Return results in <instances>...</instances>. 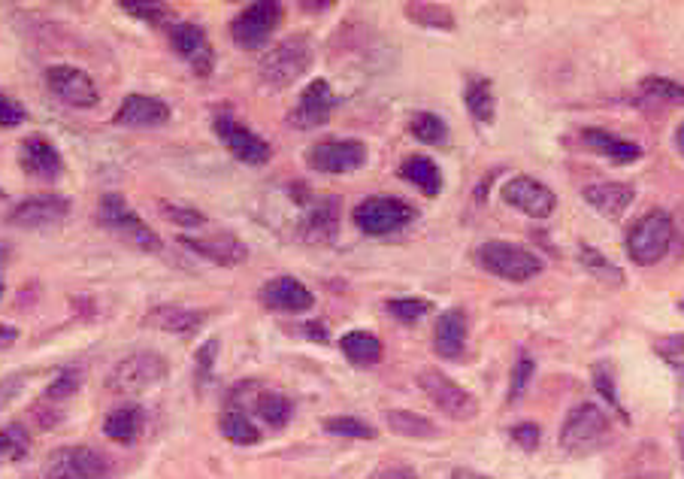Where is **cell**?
<instances>
[{"instance_id": "obj_4", "label": "cell", "mask_w": 684, "mask_h": 479, "mask_svg": "<svg viewBox=\"0 0 684 479\" xmlns=\"http://www.w3.org/2000/svg\"><path fill=\"white\" fill-rule=\"evenodd\" d=\"M170 373V364L164 355L158 352H134L128 358H122L116 367L109 370L106 376V389L119 392V395H140L149 392L152 386Z\"/></svg>"}, {"instance_id": "obj_6", "label": "cell", "mask_w": 684, "mask_h": 479, "mask_svg": "<svg viewBox=\"0 0 684 479\" xmlns=\"http://www.w3.org/2000/svg\"><path fill=\"white\" fill-rule=\"evenodd\" d=\"M418 389L430 398V404L436 410H442L448 419H458V422H470L479 416V401L461 389L458 382H454L451 376H445L442 370L436 367H424L418 373Z\"/></svg>"}, {"instance_id": "obj_28", "label": "cell", "mask_w": 684, "mask_h": 479, "mask_svg": "<svg viewBox=\"0 0 684 479\" xmlns=\"http://www.w3.org/2000/svg\"><path fill=\"white\" fill-rule=\"evenodd\" d=\"M585 143H588L594 152L612 158L615 164H633V161L642 158V149H639L636 143L621 140V137H615V134H609V131H600V128L585 131Z\"/></svg>"}, {"instance_id": "obj_24", "label": "cell", "mask_w": 684, "mask_h": 479, "mask_svg": "<svg viewBox=\"0 0 684 479\" xmlns=\"http://www.w3.org/2000/svg\"><path fill=\"white\" fill-rule=\"evenodd\" d=\"M433 349L442 358H461L467 349V316L464 310H445L433 328Z\"/></svg>"}, {"instance_id": "obj_29", "label": "cell", "mask_w": 684, "mask_h": 479, "mask_svg": "<svg viewBox=\"0 0 684 479\" xmlns=\"http://www.w3.org/2000/svg\"><path fill=\"white\" fill-rule=\"evenodd\" d=\"M464 104L470 116L482 125H491L497 116V98H494V85L485 76H473L464 88Z\"/></svg>"}, {"instance_id": "obj_49", "label": "cell", "mask_w": 684, "mask_h": 479, "mask_svg": "<svg viewBox=\"0 0 684 479\" xmlns=\"http://www.w3.org/2000/svg\"><path fill=\"white\" fill-rule=\"evenodd\" d=\"M451 479H488L485 473H476V470H467V467H458L451 473Z\"/></svg>"}, {"instance_id": "obj_57", "label": "cell", "mask_w": 684, "mask_h": 479, "mask_svg": "<svg viewBox=\"0 0 684 479\" xmlns=\"http://www.w3.org/2000/svg\"><path fill=\"white\" fill-rule=\"evenodd\" d=\"M0 295H4V285H0Z\"/></svg>"}, {"instance_id": "obj_51", "label": "cell", "mask_w": 684, "mask_h": 479, "mask_svg": "<svg viewBox=\"0 0 684 479\" xmlns=\"http://www.w3.org/2000/svg\"><path fill=\"white\" fill-rule=\"evenodd\" d=\"M303 331H306V334H309V337H315V340H321V343H327V334H324V328H321V325H306V328H303Z\"/></svg>"}, {"instance_id": "obj_50", "label": "cell", "mask_w": 684, "mask_h": 479, "mask_svg": "<svg viewBox=\"0 0 684 479\" xmlns=\"http://www.w3.org/2000/svg\"><path fill=\"white\" fill-rule=\"evenodd\" d=\"M16 337H19V331H13V328H7V325H0V346L13 343Z\"/></svg>"}, {"instance_id": "obj_41", "label": "cell", "mask_w": 684, "mask_h": 479, "mask_svg": "<svg viewBox=\"0 0 684 479\" xmlns=\"http://www.w3.org/2000/svg\"><path fill=\"white\" fill-rule=\"evenodd\" d=\"M591 379H594L597 392H600L615 410H621V398H618V389H615V367H612L609 361H597V364L591 367Z\"/></svg>"}, {"instance_id": "obj_17", "label": "cell", "mask_w": 684, "mask_h": 479, "mask_svg": "<svg viewBox=\"0 0 684 479\" xmlns=\"http://www.w3.org/2000/svg\"><path fill=\"white\" fill-rule=\"evenodd\" d=\"M333 107H336V94H333L330 82L327 79H315V82H309V88H303L300 101L291 110L288 122L294 128H300V131H312V128H318V125H324L330 119Z\"/></svg>"}, {"instance_id": "obj_13", "label": "cell", "mask_w": 684, "mask_h": 479, "mask_svg": "<svg viewBox=\"0 0 684 479\" xmlns=\"http://www.w3.org/2000/svg\"><path fill=\"white\" fill-rule=\"evenodd\" d=\"M46 82H49V91L55 94V98L73 110H94L100 104V94H97V85L94 79L79 70V67H49L46 70Z\"/></svg>"}, {"instance_id": "obj_8", "label": "cell", "mask_w": 684, "mask_h": 479, "mask_svg": "<svg viewBox=\"0 0 684 479\" xmlns=\"http://www.w3.org/2000/svg\"><path fill=\"white\" fill-rule=\"evenodd\" d=\"M412 219H415V210L406 201L388 198V195L367 198L355 210V225L367 237H388L394 231H403Z\"/></svg>"}, {"instance_id": "obj_34", "label": "cell", "mask_w": 684, "mask_h": 479, "mask_svg": "<svg viewBox=\"0 0 684 479\" xmlns=\"http://www.w3.org/2000/svg\"><path fill=\"white\" fill-rule=\"evenodd\" d=\"M409 134H412L415 140L427 143V146H442V143L448 140V125H445L436 113L421 110V113H415V116L409 119Z\"/></svg>"}, {"instance_id": "obj_47", "label": "cell", "mask_w": 684, "mask_h": 479, "mask_svg": "<svg viewBox=\"0 0 684 479\" xmlns=\"http://www.w3.org/2000/svg\"><path fill=\"white\" fill-rule=\"evenodd\" d=\"M122 7H125L128 13L140 16V19H149V22H164V19H167V10H164V7H158V4H146V0H143V4H134V0H125Z\"/></svg>"}, {"instance_id": "obj_3", "label": "cell", "mask_w": 684, "mask_h": 479, "mask_svg": "<svg viewBox=\"0 0 684 479\" xmlns=\"http://www.w3.org/2000/svg\"><path fill=\"white\" fill-rule=\"evenodd\" d=\"M609 431H612V422L597 404H591V401L576 404L560 425V449L573 452V455H585L591 449H600L606 443Z\"/></svg>"}, {"instance_id": "obj_42", "label": "cell", "mask_w": 684, "mask_h": 479, "mask_svg": "<svg viewBox=\"0 0 684 479\" xmlns=\"http://www.w3.org/2000/svg\"><path fill=\"white\" fill-rule=\"evenodd\" d=\"M533 370H536L533 358H530L527 352H521V355H518V361H515V367H512V382H509V404H515V401L524 395V389L530 386V379H533Z\"/></svg>"}, {"instance_id": "obj_31", "label": "cell", "mask_w": 684, "mask_h": 479, "mask_svg": "<svg viewBox=\"0 0 684 479\" xmlns=\"http://www.w3.org/2000/svg\"><path fill=\"white\" fill-rule=\"evenodd\" d=\"M218 428H221L224 440H231L237 446H255L261 440V431L255 428V422L240 407H227L218 419Z\"/></svg>"}, {"instance_id": "obj_58", "label": "cell", "mask_w": 684, "mask_h": 479, "mask_svg": "<svg viewBox=\"0 0 684 479\" xmlns=\"http://www.w3.org/2000/svg\"><path fill=\"white\" fill-rule=\"evenodd\" d=\"M681 307H684V304H681Z\"/></svg>"}, {"instance_id": "obj_12", "label": "cell", "mask_w": 684, "mask_h": 479, "mask_svg": "<svg viewBox=\"0 0 684 479\" xmlns=\"http://www.w3.org/2000/svg\"><path fill=\"white\" fill-rule=\"evenodd\" d=\"M306 161L318 173H355L367 164V146L361 140H321L306 152Z\"/></svg>"}, {"instance_id": "obj_30", "label": "cell", "mask_w": 684, "mask_h": 479, "mask_svg": "<svg viewBox=\"0 0 684 479\" xmlns=\"http://www.w3.org/2000/svg\"><path fill=\"white\" fill-rule=\"evenodd\" d=\"M140 428H143V410L137 404L116 407V410L106 416V422H103V434L109 440H116V443H134L137 434H140Z\"/></svg>"}, {"instance_id": "obj_33", "label": "cell", "mask_w": 684, "mask_h": 479, "mask_svg": "<svg viewBox=\"0 0 684 479\" xmlns=\"http://www.w3.org/2000/svg\"><path fill=\"white\" fill-rule=\"evenodd\" d=\"M255 413L270 428H285L291 422V416H294V404L285 395H279V392H258L255 395Z\"/></svg>"}, {"instance_id": "obj_11", "label": "cell", "mask_w": 684, "mask_h": 479, "mask_svg": "<svg viewBox=\"0 0 684 479\" xmlns=\"http://www.w3.org/2000/svg\"><path fill=\"white\" fill-rule=\"evenodd\" d=\"M282 22V7L273 4V0H261V4L246 7L234 22H231V37L240 49H261L267 46V40L273 37V31Z\"/></svg>"}, {"instance_id": "obj_53", "label": "cell", "mask_w": 684, "mask_h": 479, "mask_svg": "<svg viewBox=\"0 0 684 479\" xmlns=\"http://www.w3.org/2000/svg\"><path fill=\"white\" fill-rule=\"evenodd\" d=\"M330 4H303V10H327Z\"/></svg>"}, {"instance_id": "obj_5", "label": "cell", "mask_w": 684, "mask_h": 479, "mask_svg": "<svg viewBox=\"0 0 684 479\" xmlns=\"http://www.w3.org/2000/svg\"><path fill=\"white\" fill-rule=\"evenodd\" d=\"M672 237H675L672 216L663 213V210H651V213H645L630 228V234H627V255L639 267H651V264H657L669 252Z\"/></svg>"}, {"instance_id": "obj_19", "label": "cell", "mask_w": 684, "mask_h": 479, "mask_svg": "<svg viewBox=\"0 0 684 479\" xmlns=\"http://www.w3.org/2000/svg\"><path fill=\"white\" fill-rule=\"evenodd\" d=\"M261 304L276 313H306L315 307V295L294 276H276L261 289Z\"/></svg>"}, {"instance_id": "obj_26", "label": "cell", "mask_w": 684, "mask_h": 479, "mask_svg": "<svg viewBox=\"0 0 684 479\" xmlns=\"http://www.w3.org/2000/svg\"><path fill=\"white\" fill-rule=\"evenodd\" d=\"M339 349L342 355H346L352 364L358 367H370V364H379L382 355H385V346L376 334L370 331H349L346 337L339 340Z\"/></svg>"}, {"instance_id": "obj_23", "label": "cell", "mask_w": 684, "mask_h": 479, "mask_svg": "<svg viewBox=\"0 0 684 479\" xmlns=\"http://www.w3.org/2000/svg\"><path fill=\"white\" fill-rule=\"evenodd\" d=\"M582 198L606 219H621L624 210L633 204L636 191L627 182H594L582 191Z\"/></svg>"}, {"instance_id": "obj_56", "label": "cell", "mask_w": 684, "mask_h": 479, "mask_svg": "<svg viewBox=\"0 0 684 479\" xmlns=\"http://www.w3.org/2000/svg\"><path fill=\"white\" fill-rule=\"evenodd\" d=\"M0 201H4V191H0Z\"/></svg>"}, {"instance_id": "obj_32", "label": "cell", "mask_w": 684, "mask_h": 479, "mask_svg": "<svg viewBox=\"0 0 684 479\" xmlns=\"http://www.w3.org/2000/svg\"><path fill=\"white\" fill-rule=\"evenodd\" d=\"M385 425L394 434L409 437V440H433V437H439V428L430 419H424L418 413H409V410H388L385 413Z\"/></svg>"}, {"instance_id": "obj_39", "label": "cell", "mask_w": 684, "mask_h": 479, "mask_svg": "<svg viewBox=\"0 0 684 479\" xmlns=\"http://www.w3.org/2000/svg\"><path fill=\"white\" fill-rule=\"evenodd\" d=\"M579 255H582V264H585L597 279H603V282H609V285H621V282H624V273H621L603 252H597V249H591V246H582Z\"/></svg>"}, {"instance_id": "obj_22", "label": "cell", "mask_w": 684, "mask_h": 479, "mask_svg": "<svg viewBox=\"0 0 684 479\" xmlns=\"http://www.w3.org/2000/svg\"><path fill=\"white\" fill-rule=\"evenodd\" d=\"M339 231V198H318L306 204L300 237L309 243H330Z\"/></svg>"}, {"instance_id": "obj_43", "label": "cell", "mask_w": 684, "mask_h": 479, "mask_svg": "<svg viewBox=\"0 0 684 479\" xmlns=\"http://www.w3.org/2000/svg\"><path fill=\"white\" fill-rule=\"evenodd\" d=\"M385 307H388V313H391L394 319H400V322H418V319H424L427 310H430V304L421 301V298H394V301H388Z\"/></svg>"}, {"instance_id": "obj_44", "label": "cell", "mask_w": 684, "mask_h": 479, "mask_svg": "<svg viewBox=\"0 0 684 479\" xmlns=\"http://www.w3.org/2000/svg\"><path fill=\"white\" fill-rule=\"evenodd\" d=\"M161 213L170 219V222H176L179 228H200V225H206V216L203 213H197L194 207H176V204H161Z\"/></svg>"}, {"instance_id": "obj_2", "label": "cell", "mask_w": 684, "mask_h": 479, "mask_svg": "<svg viewBox=\"0 0 684 479\" xmlns=\"http://www.w3.org/2000/svg\"><path fill=\"white\" fill-rule=\"evenodd\" d=\"M476 261L491 276H500L506 282H527L536 273H542V258L518 243L506 240H488L476 249Z\"/></svg>"}, {"instance_id": "obj_38", "label": "cell", "mask_w": 684, "mask_h": 479, "mask_svg": "<svg viewBox=\"0 0 684 479\" xmlns=\"http://www.w3.org/2000/svg\"><path fill=\"white\" fill-rule=\"evenodd\" d=\"M642 94H648V98L654 101H666V104H684V85L681 82H672V79H663V76H645L639 82Z\"/></svg>"}, {"instance_id": "obj_16", "label": "cell", "mask_w": 684, "mask_h": 479, "mask_svg": "<svg viewBox=\"0 0 684 479\" xmlns=\"http://www.w3.org/2000/svg\"><path fill=\"white\" fill-rule=\"evenodd\" d=\"M167 34H170V46L176 49V55H182L197 76H209L212 73L215 52H212V46L206 40V31L200 25H194V22H176V25H170Z\"/></svg>"}, {"instance_id": "obj_40", "label": "cell", "mask_w": 684, "mask_h": 479, "mask_svg": "<svg viewBox=\"0 0 684 479\" xmlns=\"http://www.w3.org/2000/svg\"><path fill=\"white\" fill-rule=\"evenodd\" d=\"M79 386H82V370L79 367H67V370H61L52 379V386L46 389V401H67L70 395H76Z\"/></svg>"}, {"instance_id": "obj_48", "label": "cell", "mask_w": 684, "mask_h": 479, "mask_svg": "<svg viewBox=\"0 0 684 479\" xmlns=\"http://www.w3.org/2000/svg\"><path fill=\"white\" fill-rule=\"evenodd\" d=\"M367 479H418V476L406 464H388V467H379L376 473H370Z\"/></svg>"}, {"instance_id": "obj_18", "label": "cell", "mask_w": 684, "mask_h": 479, "mask_svg": "<svg viewBox=\"0 0 684 479\" xmlns=\"http://www.w3.org/2000/svg\"><path fill=\"white\" fill-rule=\"evenodd\" d=\"M182 246H188L194 255L206 258V261H215V264H224V267H237L249 258V246L227 234V231H218V234H206V237H188L182 234Z\"/></svg>"}, {"instance_id": "obj_1", "label": "cell", "mask_w": 684, "mask_h": 479, "mask_svg": "<svg viewBox=\"0 0 684 479\" xmlns=\"http://www.w3.org/2000/svg\"><path fill=\"white\" fill-rule=\"evenodd\" d=\"M97 222L109 231L116 234L119 240L131 243L134 249L140 252H158L161 249V237L155 234L152 225H146L122 195H103L100 198V207H97Z\"/></svg>"}, {"instance_id": "obj_55", "label": "cell", "mask_w": 684, "mask_h": 479, "mask_svg": "<svg viewBox=\"0 0 684 479\" xmlns=\"http://www.w3.org/2000/svg\"><path fill=\"white\" fill-rule=\"evenodd\" d=\"M4 258H7V246H0V264H4Z\"/></svg>"}, {"instance_id": "obj_21", "label": "cell", "mask_w": 684, "mask_h": 479, "mask_svg": "<svg viewBox=\"0 0 684 479\" xmlns=\"http://www.w3.org/2000/svg\"><path fill=\"white\" fill-rule=\"evenodd\" d=\"M112 122L122 128H137V131L161 128L170 122V107L158 98H149V94H128Z\"/></svg>"}, {"instance_id": "obj_14", "label": "cell", "mask_w": 684, "mask_h": 479, "mask_svg": "<svg viewBox=\"0 0 684 479\" xmlns=\"http://www.w3.org/2000/svg\"><path fill=\"white\" fill-rule=\"evenodd\" d=\"M500 198L512 210H518V213H524L530 219H548L554 213V207H557L554 191L548 185H542L539 179H533V176H512L500 188Z\"/></svg>"}, {"instance_id": "obj_25", "label": "cell", "mask_w": 684, "mask_h": 479, "mask_svg": "<svg viewBox=\"0 0 684 479\" xmlns=\"http://www.w3.org/2000/svg\"><path fill=\"white\" fill-rule=\"evenodd\" d=\"M146 322L149 325H158L161 331H170V334H191V331H197L206 322V313L203 310H194V307L164 304V307H155L146 316Z\"/></svg>"}, {"instance_id": "obj_46", "label": "cell", "mask_w": 684, "mask_h": 479, "mask_svg": "<svg viewBox=\"0 0 684 479\" xmlns=\"http://www.w3.org/2000/svg\"><path fill=\"white\" fill-rule=\"evenodd\" d=\"M539 437H542V428L533 425V422H521V425L512 428V440H515L518 446H524L527 452H533V449L539 446Z\"/></svg>"}, {"instance_id": "obj_20", "label": "cell", "mask_w": 684, "mask_h": 479, "mask_svg": "<svg viewBox=\"0 0 684 479\" xmlns=\"http://www.w3.org/2000/svg\"><path fill=\"white\" fill-rule=\"evenodd\" d=\"M19 158H22L25 173H31L34 179L55 182V179L64 173V158H61V152H58L55 143L46 140L43 134L25 137V140H22V149H19Z\"/></svg>"}, {"instance_id": "obj_10", "label": "cell", "mask_w": 684, "mask_h": 479, "mask_svg": "<svg viewBox=\"0 0 684 479\" xmlns=\"http://www.w3.org/2000/svg\"><path fill=\"white\" fill-rule=\"evenodd\" d=\"M218 140L227 146V152H231L237 161L249 164V167H261L273 158V146L258 137L252 128H246L243 122H237L234 116H227V113H218L215 122H212Z\"/></svg>"}, {"instance_id": "obj_52", "label": "cell", "mask_w": 684, "mask_h": 479, "mask_svg": "<svg viewBox=\"0 0 684 479\" xmlns=\"http://www.w3.org/2000/svg\"><path fill=\"white\" fill-rule=\"evenodd\" d=\"M675 146H678V152L684 155V122H681L678 131H675Z\"/></svg>"}, {"instance_id": "obj_54", "label": "cell", "mask_w": 684, "mask_h": 479, "mask_svg": "<svg viewBox=\"0 0 684 479\" xmlns=\"http://www.w3.org/2000/svg\"><path fill=\"white\" fill-rule=\"evenodd\" d=\"M633 479H666V476H660V473H645V476H633Z\"/></svg>"}, {"instance_id": "obj_7", "label": "cell", "mask_w": 684, "mask_h": 479, "mask_svg": "<svg viewBox=\"0 0 684 479\" xmlns=\"http://www.w3.org/2000/svg\"><path fill=\"white\" fill-rule=\"evenodd\" d=\"M309 64H312V46L306 43V37H288L261 58L258 73L270 88H288L309 70Z\"/></svg>"}, {"instance_id": "obj_37", "label": "cell", "mask_w": 684, "mask_h": 479, "mask_svg": "<svg viewBox=\"0 0 684 479\" xmlns=\"http://www.w3.org/2000/svg\"><path fill=\"white\" fill-rule=\"evenodd\" d=\"M321 428L327 434H339V437H355V440H373L376 437V428L367 425L364 419H355V416H327L321 422Z\"/></svg>"}, {"instance_id": "obj_15", "label": "cell", "mask_w": 684, "mask_h": 479, "mask_svg": "<svg viewBox=\"0 0 684 479\" xmlns=\"http://www.w3.org/2000/svg\"><path fill=\"white\" fill-rule=\"evenodd\" d=\"M73 204L64 195H34L25 198L16 210H10L7 222L16 228H28V231H43V228H55L70 216Z\"/></svg>"}, {"instance_id": "obj_35", "label": "cell", "mask_w": 684, "mask_h": 479, "mask_svg": "<svg viewBox=\"0 0 684 479\" xmlns=\"http://www.w3.org/2000/svg\"><path fill=\"white\" fill-rule=\"evenodd\" d=\"M31 452V434L22 425L0 428V461H22Z\"/></svg>"}, {"instance_id": "obj_9", "label": "cell", "mask_w": 684, "mask_h": 479, "mask_svg": "<svg viewBox=\"0 0 684 479\" xmlns=\"http://www.w3.org/2000/svg\"><path fill=\"white\" fill-rule=\"evenodd\" d=\"M106 473H109L106 455L91 446L55 449L43 467L46 479H106Z\"/></svg>"}, {"instance_id": "obj_45", "label": "cell", "mask_w": 684, "mask_h": 479, "mask_svg": "<svg viewBox=\"0 0 684 479\" xmlns=\"http://www.w3.org/2000/svg\"><path fill=\"white\" fill-rule=\"evenodd\" d=\"M25 119H28L25 107H22L19 101L7 98V94H0V125H4V128H16V125H22Z\"/></svg>"}, {"instance_id": "obj_36", "label": "cell", "mask_w": 684, "mask_h": 479, "mask_svg": "<svg viewBox=\"0 0 684 479\" xmlns=\"http://www.w3.org/2000/svg\"><path fill=\"white\" fill-rule=\"evenodd\" d=\"M406 16L424 28H436V31H451L454 28V16L451 10L439 7V4H406Z\"/></svg>"}, {"instance_id": "obj_27", "label": "cell", "mask_w": 684, "mask_h": 479, "mask_svg": "<svg viewBox=\"0 0 684 479\" xmlns=\"http://www.w3.org/2000/svg\"><path fill=\"white\" fill-rule=\"evenodd\" d=\"M400 176L409 179L415 188H421L427 198H436L439 191H442V173H439L436 161L427 158V155H409L400 164Z\"/></svg>"}]
</instances>
